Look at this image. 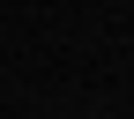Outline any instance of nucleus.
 <instances>
[]
</instances>
